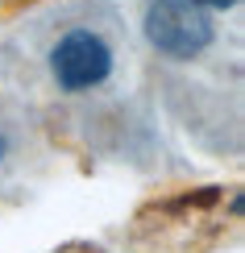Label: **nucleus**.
<instances>
[{
    "label": "nucleus",
    "instance_id": "obj_4",
    "mask_svg": "<svg viewBox=\"0 0 245 253\" xmlns=\"http://www.w3.org/2000/svg\"><path fill=\"white\" fill-rule=\"evenodd\" d=\"M0 158H4V137H0Z\"/></svg>",
    "mask_w": 245,
    "mask_h": 253
},
{
    "label": "nucleus",
    "instance_id": "obj_2",
    "mask_svg": "<svg viewBox=\"0 0 245 253\" xmlns=\"http://www.w3.org/2000/svg\"><path fill=\"white\" fill-rule=\"evenodd\" d=\"M50 67H54V79L62 91H88V87H100L112 75V50L100 34L75 29L54 46Z\"/></svg>",
    "mask_w": 245,
    "mask_h": 253
},
{
    "label": "nucleus",
    "instance_id": "obj_1",
    "mask_svg": "<svg viewBox=\"0 0 245 253\" xmlns=\"http://www.w3.org/2000/svg\"><path fill=\"white\" fill-rule=\"evenodd\" d=\"M212 17L199 0H154L146 8V38L166 58H196L212 46Z\"/></svg>",
    "mask_w": 245,
    "mask_h": 253
},
{
    "label": "nucleus",
    "instance_id": "obj_3",
    "mask_svg": "<svg viewBox=\"0 0 245 253\" xmlns=\"http://www.w3.org/2000/svg\"><path fill=\"white\" fill-rule=\"evenodd\" d=\"M199 4H208V8H233L237 0H199Z\"/></svg>",
    "mask_w": 245,
    "mask_h": 253
}]
</instances>
